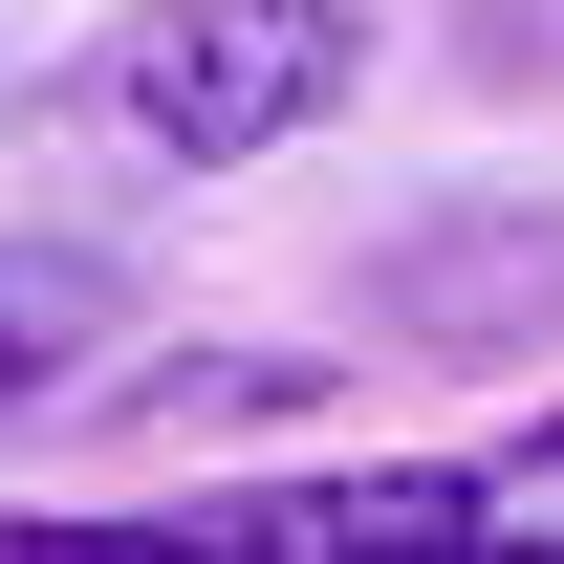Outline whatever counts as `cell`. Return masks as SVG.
I'll list each match as a JSON object with an SVG mask.
<instances>
[{
    "label": "cell",
    "mask_w": 564,
    "mask_h": 564,
    "mask_svg": "<svg viewBox=\"0 0 564 564\" xmlns=\"http://www.w3.org/2000/svg\"><path fill=\"white\" fill-rule=\"evenodd\" d=\"M44 109L131 174H261L326 109H369V0H109L44 66Z\"/></svg>",
    "instance_id": "1"
},
{
    "label": "cell",
    "mask_w": 564,
    "mask_h": 564,
    "mask_svg": "<svg viewBox=\"0 0 564 564\" xmlns=\"http://www.w3.org/2000/svg\"><path fill=\"white\" fill-rule=\"evenodd\" d=\"M521 478L499 456H304V478H196L174 543L217 564H369V543H499Z\"/></svg>",
    "instance_id": "2"
},
{
    "label": "cell",
    "mask_w": 564,
    "mask_h": 564,
    "mask_svg": "<svg viewBox=\"0 0 564 564\" xmlns=\"http://www.w3.org/2000/svg\"><path fill=\"white\" fill-rule=\"evenodd\" d=\"M87 348H109V261H66V239H0V413H44Z\"/></svg>",
    "instance_id": "3"
},
{
    "label": "cell",
    "mask_w": 564,
    "mask_h": 564,
    "mask_svg": "<svg viewBox=\"0 0 564 564\" xmlns=\"http://www.w3.org/2000/svg\"><path fill=\"white\" fill-rule=\"evenodd\" d=\"M304 391H326L304 348H152L109 413H152V434H239V413H304Z\"/></svg>",
    "instance_id": "4"
},
{
    "label": "cell",
    "mask_w": 564,
    "mask_h": 564,
    "mask_svg": "<svg viewBox=\"0 0 564 564\" xmlns=\"http://www.w3.org/2000/svg\"><path fill=\"white\" fill-rule=\"evenodd\" d=\"M499 478H521V521H564V413H521V434H499Z\"/></svg>",
    "instance_id": "5"
}]
</instances>
